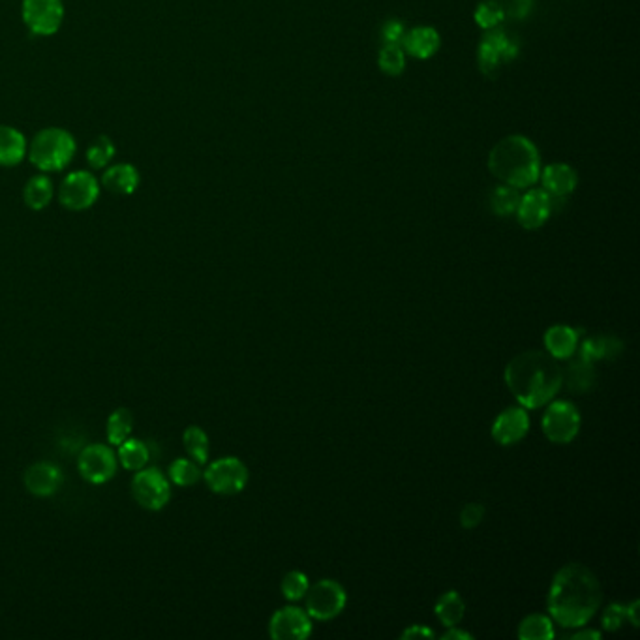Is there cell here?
<instances>
[{"label":"cell","instance_id":"37","mask_svg":"<svg viewBox=\"0 0 640 640\" xmlns=\"http://www.w3.org/2000/svg\"><path fill=\"white\" fill-rule=\"evenodd\" d=\"M484 513L486 511L481 503H468L463 507V511H460V524H463V528L466 530H473L482 522Z\"/></svg>","mask_w":640,"mask_h":640},{"label":"cell","instance_id":"23","mask_svg":"<svg viewBox=\"0 0 640 640\" xmlns=\"http://www.w3.org/2000/svg\"><path fill=\"white\" fill-rule=\"evenodd\" d=\"M464 599L460 597L458 592L449 590L445 594L440 596V599L436 601V607H434V612H436V618L442 622V626L445 627H453L458 626L464 618Z\"/></svg>","mask_w":640,"mask_h":640},{"label":"cell","instance_id":"7","mask_svg":"<svg viewBox=\"0 0 640 640\" xmlns=\"http://www.w3.org/2000/svg\"><path fill=\"white\" fill-rule=\"evenodd\" d=\"M543 416V432L552 444L566 445L571 444L580 430V412L578 407L568 400H554L547 404Z\"/></svg>","mask_w":640,"mask_h":640},{"label":"cell","instance_id":"30","mask_svg":"<svg viewBox=\"0 0 640 640\" xmlns=\"http://www.w3.org/2000/svg\"><path fill=\"white\" fill-rule=\"evenodd\" d=\"M201 477V468L192 458H177L167 470V479L177 486H194Z\"/></svg>","mask_w":640,"mask_h":640},{"label":"cell","instance_id":"40","mask_svg":"<svg viewBox=\"0 0 640 640\" xmlns=\"http://www.w3.org/2000/svg\"><path fill=\"white\" fill-rule=\"evenodd\" d=\"M434 631L426 626H409L404 633L402 638H432Z\"/></svg>","mask_w":640,"mask_h":640},{"label":"cell","instance_id":"19","mask_svg":"<svg viewBox=\"0 0 640 640\" xmlns=\"http://www.w3.org/2000/svg\"><path fill=\"white\" fill-rule=\"evenodd\" d=\"M545 351L552 355L556 361L571 359L578 351V330L569 325H552L545 330Z\"/></svg>","mask_w":640,"mask_h":640},{"label":"cell","instance_id":"29","mask_svg":"<svg viewBox=\"0 0 640 640\" xmlns=\"http://www.w3.org/2000/svg\"><path fill=\"white\" fill-rule=\"evenodd\" d=\"M594 383H596V372L592 368V363H587L582 359V357H578V359H575L569 365L568 370L569 389L573 393H586L594 387Z\"/></svg>","mask_w":640,"mask_h":640},{"label":"cell","instance_id":"8","mask_svg":"<svg viewBox=\"0 0 640 640\" xmlns=\"http://www.w3.org/2000/svg\"><path fill=\"white\" fill-rule=\"evenodd\" d=\"M521 53V45L517 40L507 36L503 31L492 29L489 33H484L479 49H477V62L479 70L492 78L498 72L501 61L511 62L515 61Z\"/></svg>","mask_w":640,"mask_h":640},{"label":"cell","instance_id":"38","mask_svg":"<svg viewBox=\"0 0 640 640\" xmlns=\"http://www.w3.org/2000/svg\"><path fill=\"white\" fill-rule=\"evenodd\" d=\"M406 24L402 21H396V19H391L387 21L386 24H383V31H381V36H383V42L386 43H396V45H402V40L406 36Z\"/></svg>","mask_w":640,"mask_h":640},{"label":"cell","instance_id":"43","mask_svg":"<svg viewBox=\"0 0 640 640\" xmlns=\"http://www.w3.org/2000/svg\"><path fill=\"white\" fill-rule=\"evenodd\" d=\"M627 607V622H631L633 627H638V618H636V614H638V601H633Z\"/></svg>","mask_w":640,"mask_h":640},{"label":"cell","instance_id":"9","mask_svg":"<svg viewBox=\"0 0 640 640\" xmlns=\"http://www.w3.org/2000/svg\"><path fill=\"white\" fill-rule=\"evenodd\" d=\"M132 494L147 511H162L171 500L169 479L158 468H143L132 479Z\"/></svg>","mask_w":640,"mask_h":640},{"label":"cell","instance_id":"12","mask_svg":"<svg viewBox=\"0 0 640 640\" xmlns=\"http://www.w3.org/2000/svg\"><path fill=\"white\" fill-rule=\"evenodd\" d=\"M100 186L89 171L70 173L59 192V199L68 211H85L98 201Z\"/></svg>","mask_w":640,"mask_h":640},{"label":"cell","instance_id":"6","mask_svg":"<svg viewBox=\"0 0 640 640\" xmlns=\"http://www.w3.org/2000/svg\"><path fill=\"white\" fill-rule=\"evenodd\" d=\"M248 468L237 456H224L215 460L203 473L205 482L215 494L234 496L244 491L248 484Z\"/></svg>","mask_w":640,"mask_h":640},{"label":"cell","instance_id":"26","mask_svg":"<svg viewBox=\"0 0 640 640\" xmlns=\"http://www.w3.org/2000/svg\"><path fill=\"white\" fill-rule=\"evenodd\" d=\"M134 414L128 407H119L108 419V442L111 445H120L132 436Z\"/></svg>","mask_w":640,"mask_h":640},{"label":"cell","instance_id":"27","mask_svg":"<svg viewBox=\"0 0 640 640\" xmlns=\"http://www.w3.org/2000/svg\"><path fill=\"white\" fill-rule=\"evenodd\" d=\"M519 638L522 640H552L554 622L545 614H530L519 626Z\"/></svg>","mask_w":640,"mask_h":640},{"label":"cell","instance_id":"22","mask_svg":"<svg viewBox=\"0 0 640 640\" xmlns=\"http://www.w3.org/2000/svg\"><path fill=\"white\" fill-rule=\"evenodd\" d=\"M27 155V139L12 126H0V166H15Z\"/></svg>","mask_w":640,"mask_h":640},{"label":"cell","instance_id":"35","mask_svg":"<svg viewBox=\"0 0 640 640\" xmlns=\"http://www.w3.org/2000/svg\"><path fill=\"white\" fill-rule=\"evenodd\" d=\"M310 580L302 571H290L284 578H282V594L288 601H301L304 599L306 592H309Z\"/></svg>","mask_w":640,"mask_h":640},{"label":"cell","instance_id":"25","mask_svg":"<svg viewBox=\"0 0 640 640\" xmlns=\"http://www.w3.org/2000/svg\"><path fill=\"white\" fill-rule=\"evenodd\" d=\"M23 197L29 209L42 211L51 203V199H53V185H51L47 177L36 175L27 183V186H24Z\"/></svg>","mask_w":640,"mask_h":640},{"label":"cell","instance_id":"16","mask_svg":"<svg viewBox=\"0 0 640 640\" xmlns=\"http://www.w3.org/2000/svg\"><path fill=\"white\" fill-rule=\"evenodd\" d=\"M64 477L62 472L47 463H38L33 464L27 472H24V486L27 491L38 498H49L59 492L61 484Z\"/></svg>","mask_w":640,"mask_h":640},{"label":"cell","instance_id":"28","mask_svg":"<svg viewBox=\"0 0 640 640\" xmlns=\"http://www.w3.org/2000/svg\"><path fill=\"white\" fill-rule=\"evenodd\" d=\"M183 444L185 449L188 453V456L199 466H205L209 463V436L205 434V430L201 426H188L183 434Z\"/></svg>","mask_w":640,"mask_h":640},{"label":"cell","instance_id":"4","mask_svg":"<svg viewBox=\"0 0 640 640\" xmlns=\"http://www.w3.org/2000/svg\"><path fill=\"white\" fill-rule=\"evenodd\" d=\"M75 155V141L62 128H45L31 143V162L42 171H61Z\"/></svg>","mask_w":640,"mask_h":640},{"label":"cell","instance_id":"5","mask_svg":"<svg viewBox=\"0 0 640 640\" xmlns=\"http://www.w3.org/2000/svg\"><path fill=\"white\" fill-rule=\"evenodd\" d=\"M306 612L314 620H332L346 608L348 596L344 586L332 578H321L316 584L309 586V592L304 596Z\"/></svg>","mask_w":640,"mask_h":640},{"label":"cell","instance_id":"3","mask_svg":"<svg viewBox=\"0 0 640 640\" xmlns=\"http://www.w3.org/2000/svg\"><path fill=\"white\" fill-rule=\"evenodd\" d=\"M489 169L503 185L531 188L541 173L540 150L524 136H509L491 150Z\"/></svg>","mask_w":640,"mask_h":640},{"label":"cell","instance_id":"17","mask_svg":"<svg viewBox=\"0 0 640 640\" xmlns=\"http://www.w3.org/2000/svg\"><path fill=\"white\" fill-rule=\"evenodd\" d=\"M440 45H442L440 33L434 27H426V24L406 33L402 40V49L406 51V55L419 61L432 59L440 51Z\"/></svg>","mask_w":640,"mask_h":640},{"label":"cell","instance_id":"24","mask_svg":"<svg viewBox=\"0 0 640 640\" xmlns=\"http://www.w3.org/2000/svg\"><path fill=\"white\" fill-rule=\"evenodd\" d=\"M148 456H150V453H148L147 444L141 440H136V438H128L126 442H122L119 445V453H117L119 463L128 472L143 470L148 463Z\"/></svg>","mask_w":640,"mask_h":640},{"label":"cell","instance_id":"42","mask_svg":"<svg viewBox=\"0 0 640 640\" xmlns=\"http://www.w3.org/2000/svg\"><path fill=\"white\" fill-rule=\"evenodd\" d=\"M573 640H599L601 633L596 629H580L575 635H571Z\"/></svg>","mask_w":640,"mask_h":640},{"label":"cell","instance_id":"31","mask_svg":"<svg viewBox=\"0 0 640 640\" xmlns=\"http://www.w3.org/2000/svg\"><path fill=\"white\" fill-rule=\"evenodd\" d=\"M519 203H521V190L515 186H509V185H500L492 192V197H491L492 211L498 216L515 215L519 209Z\"/></svg>","mask_w":640,"mask_h":640},{"label":"cell","instance_id":"18","mask_svg":"<svg viewBox=\"0 0 640 640\" xmlns=\"http://www.w3.org/2000/svg\"><path fill=\"white\" fill-rule=\"evenodd\" d=\"M540 177L543 190H547L552 199H566L575 192L578 183L575 169L568 164H550L540 173Z\"/></svg>","mask_w":640,"mask_h":640},{"label":"cell","instance_id":"32","mask_svg":"<svg viewBox=\"0 0 640 640\" xmlns=\"http://www.w3.org/2000/svg\"><path fill=\"white\" fill-rule=\"evenodd\" d=\"M377 64L383 73L396 78V75H400L406 70V51L402 49V45L386 43L377 55Z\"/></svg>","mask_w":640,"mask_h":640},{"label":"cell","instance_id":"36","mask_svg":"<svg viewBox=\"0 0 640 640\" xmlns=\"http://www.w3.org/2000/svg\"><path fill=\"white\" fill-rule=\"evenodd\" d=\"M603 629L605 631H618L627 622V607L622 603H612L603 612Z\"/></svg>","mask_w":640,"mask_h":640},{"label":"cell","instance_id":"14","mask_svg":"<svg viewBox=\"0 0 640 640\" xmlns=\"http://www.w3.org/2000/svg\"><path fill=\"white\" fill-rule=\"evenodd\" d=\"M552 211V196L543 188H531L528 194L521 196V203L515 215L524 229H540L550 218Z\"/></svg>","mask_w":640,"mask_h":640},{"label":"cell","instance_id":"10","mask_svg":"<svg viewBox=\"0 0 640 640\" xmlns=\"http://www.w3.org/2000/svg\"><path fill=\"white\" fill-rule=\"evenodd\" d=\"M61 0H23V21L36 36H53L62 24Z\"/></svg>","mask_w":640,"mask_h":640},{"label":"cell","instance_id":"2","mask_svg":"<svg viewBox=\"0 0 640 640\" xmlns=\"http://www.w3.org/2000/svg\"><path fill=\"white\" fill-rule=\"evenodd\" d=\"M563 368L552 355L540 349L524 351L509 361L505 368V386L517 402L526 409L547 406L559 393Z\"/></svg>","mask_w":640,"mask_h":640},{"label":"cell","instance_id":"41","mask_svg":"<svg viewBox=\"0 0 640 640\" xmlns=\"http://www.w3.org/2000/svg\"><path fill=\"white\" fill-rule=\"evenodd\" d=\"M449 631L447 633H444V640H472L473 636L470 635V633H466V631H463V629H458L456 626H453V627H447Z\"/></svg>","mask_w":640,"mask_h":640},{"label":"cell","instance_id":"13","mask_svg":"<svg viewBox=\"0 0 640 640\" xmlns=\"http://www.w3.org/2000/svg\"><path fill=\"white\" fill-rule=\"evenodd\" d=\"M269 633L274 640H304L312 633L309 612L297 607L280 608L269 622Z\"/></svg>","mask_w":640,"mask_h":640},{"label":"cell","instance_id":"1","mask_svg":"<svg viewBox=\"0 0 640 640\" xmlns=\"http://www.w3.org/2000/svg\"><path fill=\"white\" fill-rule=\"evenodd\" d=\"M603 590L592 569L582 563L563 566L552 578L549 612L563 629H578L590 622L601 607Z\"/></svg>","mask_w":640,"mask_h":640},{"label":"cell","instance_id":"34","mask_svg":"<svg viewBox=\"0 0 640 640\" xmlns=\"http://www.w3.org/2000/svg\"><path fill=\"white\" fill-rule=\"evenodd\" d=\"M113 157H115V145L106 136H100L87 150V162L94 169L106 167L113 160Z\"/></svg>","mask_w":640,"mask_h":640},{"label":"cell","instance_id":"33","mask_svg":"<svg viewBox=\"0 0 640 640\" xmlns=\"http://www.w3.org/2000/svg\"><path fill=\"white\" fill-rule=\"evenodd\" d=\"M505 19L503 6L496 0H484L475 10V23L482 31H492L498 29V24Z\"/></svg>","mask_w":640,"mask_h":640},{"label":"cell","instance_id":"11","mask_svg":"<svg viewBox=\"0 0 640 640\" xmlns=\"http://www.w3.org/2000/svg\"><path fill=\"white\" fill-rule=\"evenodd\" d=\"M78 468L85 481L92 484H104L115 477L119 458L111 447L104 444H92L80 453Z\"/></svg>","mask_w":640,"mask_h":640},{"label":"cell","instance_id":"39","mask_svg":"<svg viewBox=\"0 0 640 640\" xmlns=\"http://www.w3.org/2000/svg\"><path fill=\"white\" fill-rule=\"evenodd\" d=\"M503 6V12L509 14L513 19H526L533 8V0H505V5Z\"/></svg>","mask_w":640,"mask_h":640},{"label":"cell","instance_id":"15","mask_svg":"<svg viewBox=\"0 0 640 640\" xmlns=\"http://www.w3.org/2000/svg\"><path fill=\"white\" fill-rule=\"evenodd\" d=\"M528 430H530V416L526 412V407L522 406L507 407L496 417L492 425V438L496 444L509 447L524 440Z\"/></svg>","mask_w":640,"mask_h":640},{"label":"cell","instance_id":"21","mask_svg":"<svg viewBox=\"0 0 640 640\" xmlns=\"http://www.w3.org/2000/svg\"><path fill=\"white\" fill-rule=\"evenodd\" d=\"M578 349H580L578 357H582L584 361L594 365L597 361L614 359V357L620 355L622 342L616 337L599 335V337L586 339L582 344H578Z\"/></svg>","mask_w":640,"mask_h":640},{"label":"cell","instance_id":"20","mask_svg":"<svg viewBox=\"0 0 640 640\" xmlns=\"http://www.w3.org/2000/svg\"><path fill=\"white\" fill-rule=\"evenodd\" d=\"M101 183H104L106 190L113 194L130 196L139 186V173L132 164H119L104 173Z\"/></svg>","mask_w":640,"mask_h":640}]
</instances>
